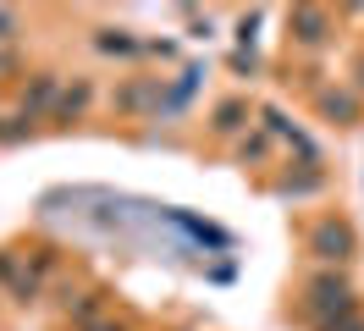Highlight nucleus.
<instances>
[{
	"mask_svg": "<svg viewBox=\"0 0 364 331\" xmlns=\"http://www.w3.org/2000/svg\"><path fill=\"white\" fill-rule=\"evenodd\" d=\"M6 66H11V56H0V72H6Z\"/></svg>",
	"mask_w": 364,
	"mask_h": 331,
	"instance_id": "nucleus-7",
	"label": "nucleus"
},
{
	"mask_svg": "<svg viewBox=\"0 0 364 331\" xmlns=\"http://www.w3.org/2000/svg\"><path fill=\"white\" fill-rule=\"evenodd\" d=\"M326 331H364V320H359V315H342V320H331Z\"/></svg>",
	"mask_w": 364,
	"mask_h": 331,
	"instance_id": "nucleus-5",
	"label": "nucleus"
},
{
	"mask_svg": "<svg viewBox=\"0 0 364 331\" xmlns=\"http://www.w3.org/2000/svg\"><path fill=\"white\" fill-rule=\"evenodd\" d=\"M0 39H11V11H0Z\"/></svg>",
	"mask_w": 364,
	"mask_h": 331,
	"instance_id": "nucleus-6",
	"label": "nucleus"
},
{
	"mask_svg": "<svg viewBox=\"0 0 364 331\" xmlns=\"http://www.w3.org/2000/svg\"><path fill=\"white\" fill-rule=\"evenodd\" d=\"M83 100H89V88L77 83V88L67 94V100H61V116H77V110H83Z\"/></svg>",
	"mask_w": 364,
	"mask_h": 331,
	"instance_id": "nucleus-4",
	"label": "nucleus"
},
{
	"mask_svg": "<svg viewBox=\"0 0 364 331\" xmlns=\"http://www.w3.org/2000/svg\"><path fill=\"white\" fill-rule=\"evenodd\" d=\"M298 39H309V44H315L320 39V28H326V17H320V11H298Z\"/></svg>",
	"mask_w": 364,
	"mask_h": 331,
	"instance_id": "nucleus-3",
	"label": "nucleus"
},
{
	"mask_svg": "<svg viewBox=\"0 0 364 331\" xmlns=\"http://www.w3.org/2000/svg\"><path fill=\"white\" fill-rule=\"evenodd\" d=\"M315 248L326 254V260H348L353 232H348V226H337V221H326V226H315Z\"/></svg>",
	"mask_w": 364,
	"mask_h": 331,
	"instance_id": "nucleus-2",
	"label": "nucleus"
},
{
	"mask_svg": "<svg viewBox=\"0 0 364 331\" xmlns=\"http://www.w3.org/2000/svg\"><path fill=\"white\" fill-rule=\"evenodd\" d=\"M309 309L315 315H353V293H348V282H337V276H320L315 287H309Z\"/></svg>",
	"mask_w": 364,
	"mask_h": 331,
	"instance_id": "nucleus-1",
	"label": "nucleus"
}]
</instances>
